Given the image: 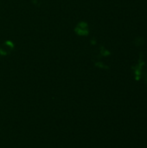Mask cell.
Segmentation results:
<instances>
[{"label": "cell", "instance_id": "1", "mask_svg": "<svg viewBox=\"0 0 147 148\" xmlns=\"http://www.w3.org/2000/svg\"><path fill=\"white\" fill-rule=\"evenodd\" d=\"M76 32L81 36L86 35L88 33V26L86 23H81L78 24V26L76 27Z\"/></svg>", "mask_w": 147, "mask_h": 148}]
</instances>
